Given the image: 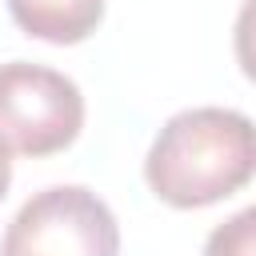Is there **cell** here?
Instances as JSON below:
<instances>
[{
    "instance_id": "obj_4",
    "label": "cell",
    "mask_w": 256,
    "mask_h": 256,
    "mask_svg": "<svg viewBox=\"0 0 256 256\" xmlns=\"http://www.w3.org/2000/svg\"><path fill=\"white\" fill-rule=\"evenodd\" d=\"M8 12L28 36L52 44H76L88 32H96L104 0H8Z\"/></svg>"
},
{
    "instance_id": "obj_3",
    "label": "cell",
    "mask_w": 256,
    "mask_h": 256,
    "mask_svg": "<svg viewBox=\"0 0 256 256\" xmlns=\"http://www.w3.org/2000/svg\"><path fill=\"white\" fill-rule=\"evenodd\" d=\"M84 124L80 88L44 64H0V144L20 156H48L76 140Z\"/></svg>"
},
{
    "instance_id": "obj_6",
    "label": "cell",
    "mask_w": 256,
    "mask_h": 256,
    "mask_svg": "<svg viewBox=\"0 0 256 256\" xmlns=\"http://www.w3.org/2000/svg\"><path fill=\"white\" fill-rule=\"evenodd\" d=\"M8 180H12V160H8V148L0 144V200L8 192Z\"/></svg>"
},
{
    "instance_id": "obj_1",
    "label": "cell",
    "mask_w": 256,
    "mask_h": 256,
    "mask_svg": "<svg viewBox=\"0 0 256 256\" xmlns=\"http://www.w3.org/2000/svg\"><path fill=\"white\" fill-rule=\"evenodd\" d=\"M256 140L252 120L232 108L176 112L152 140L144 176L172 208H204L252 180Z\"/></svg>"
},
{
    "instance_id": "obj_5",
    "label": "cell",
    "mask_w": 256,
    "mask_h": 256,
    "mask_svg": "<svg viewBox=\"0 0 256 256\" xmlns=\"http://www.w3.org/2000/svg\"><path fill=\"white\" fill-rule=\"evenodd\" d=\"M252 224H256V212L252 208L236 212L228 224H220L208 236L204 256H252Z\"/></svg>"
},
{
    "instance_id": "obj_2",
    "label": "cell",
    "mask_w": 256,
    "mask_h": 256,
    "mask_svg": "<svg viewBox=\"0 0 256 256\" xmlns=\"http://www.w3.org/2000/svg\"><path fill=\"white\" fill-rule=\"evenodd\" d=\"M120 228L112 208L84 184L36 192L8 224L0 256H116Z\"/></svg>"
}]
</instances>
